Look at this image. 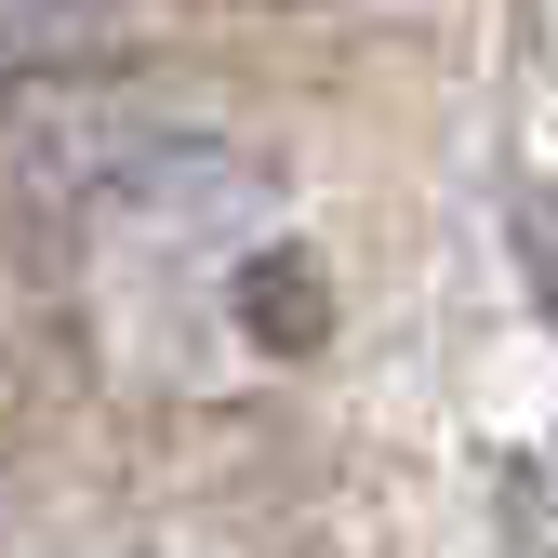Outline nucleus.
<instances>
[{
	"instance_id": "1",
	"label": "nucleus",
	"mask_w": 558,
	"mask_h": 558,
	"mask_svg": "<svg viewBox=\"0 0 558 558\" xmlns=\"http://www.w3.org/2000/svg\"><path fill=\"white\" fill-rule=\"evenodd\" d=\"M133 0H0V66L14 53H81V40H120Z\"/></svg>"
}]
</instances>
